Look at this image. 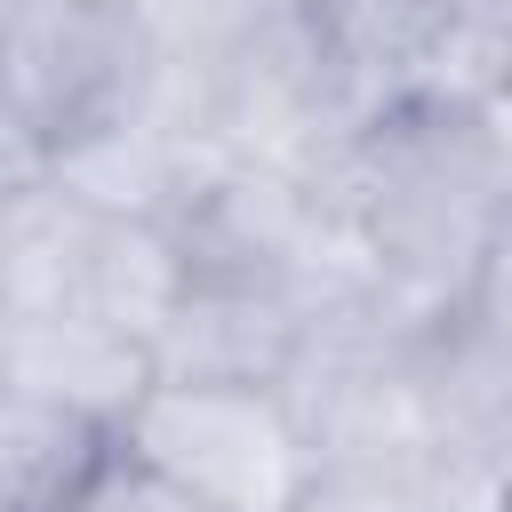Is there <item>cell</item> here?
I'll list each match as a JSON object with an SVG mask.
<instances>
[{"label":"cell","mask_w":512,"mask_h":512,"mask_svg":"<svg viewBox=\"0 0 512 512\" xmlns=\"http://www.w3.org/2000/svg\"><path fill=\"white\" fill-rule=\"evenodd\" d=\"M120 440L216 512H320L328 488V440L304 400L272 376L160 368L128 400Z\"/></svg>","instance_id":"cell-1"},{"label":"cell","mask_w":512,"mask_h":512,"mask_svg":"<svg viewBox=\"0 0 512 512\" xmlns=\"http://www.w3.org/2000/svg\"><path fill=\"white\" fill-rule=\"evenodd\" d=\"M160 24L144 0H24L16 8V144L72 176L144 128Z\"/></svg>","instance_id":"cell-2"},{"label":"cell","mask_w":512,"mask_h":512,"mask_svg":"<svg viewBox=\"0 0 512 512\" xmlns=\"http://www.w3.org/2000/svg\"><path fill=\"white\" fill-rule=\"evenodd\" d=\"M488 0H296V32L344 104L384 112L416 88H440V56L480 24Z\"/></svg>","instance_id":"cell-3"},{"label":"cell","mask_w":512,"mask_h":512,"mask_svg":"<svg viewBox=\"0 0 512 512\" xmlns=\"http://www.w3.org/2000/svg\"><path fill=\"white\" fill-rule=\"evenodd\" d=\"M112 416L96 408H72V400H48V392H16L8 400V496L16 512H48L104 448H112Z\"/></svg>","instance_id":"cell-4"},{"label":"cell","mask_w":512,"mask_h":512,"mask_svg":"<svg viewBox=\"0 0 512 512\" xmlns=\"http://www.w3.org/2000/svg\"><path fill=\"white\" fill-rule=\"evenodd\" d=\"M48 512H216V504H200L184 480H168L144 448H128V440L112 432V448H104Z\"/></svg>","instance_id":"cell-5"},{"label":"cell","mask_w":512,"mask_h":512,"mask_svg":"<svg viewBox=\"0 0 512 512\" xmlns=\"http://www.w3.org/2000/svg\"><path fill=\"white\" fill-rule=\"evenodd\" d=\"M144 8H152V24H160V16H184V24L208 32L216 48H232V40H248V32H264V24H280L272 0H144Z\"/></svg>","instance_id":"cell-6"},{"label":"cell","mask_w":512,"mask_h":512,"mask_svg":"<svg viewBox=\"0 0 512 512\" xmlns=\"http://www.w3.org/2000/svg\"><path fill=\"white\" fill-rule=\"evenodd\" d=\"M496 336H504V352H512V240L496 248V272H488V288H480V304H472Z\"/></svg>","instance_id":"cell-7"}]
</instances>
